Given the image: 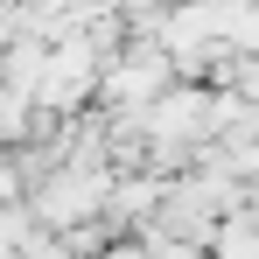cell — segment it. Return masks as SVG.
I'll list each match as a JSON object with an SVG mask.
<instances>
[{
    "label": "cell",
    "mask_w": 259,
    "mask_h": 259,
    "mask_svg": "<svg viewBox=\"0 0 259 259\" xmlns=\"http://www.w3.org/2000/svg\"><path fill=\"white\" fill-rule=\"evenodd\" d=\"M161 77H168V49H126L98 84H105V98H119V105H154L161 98Z\"/></svg>",
    "instance_id": "obj_1"
}]
</instances>
